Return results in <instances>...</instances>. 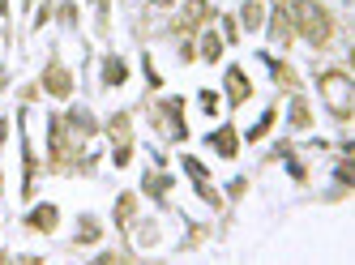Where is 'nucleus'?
Instances as JSON below:
<instances>
[{"label":"nucleus","instance_id":"f257e3e1","mask_svg":"<svg viewBox=\"0 0 355 265\" xmlns=\"http://www.w3.org/2000/svg\"><path fill=\"white\" fill-rule=\"evenodd\" d=\"M291 17H295L300 35L309 39V43H317V47L329 43V13H325L321 5H313V0H300V5H291Z\"/></svg>","mask_w":355,"mask_h":265},{"label":"nucleus","instance_id":"f03ea898","mask_svg":"<svg viewBox=\"0 0 355 265\" xmlns=\"http://www.w3.org/2000/svg\"><path fill=\"white\" fill-rule=\"evenodd\" d=\"M321 94H325V103H329V112H334V116H351V108H355L351 73H343V69L321 73Z\"/></svg>","mask_w":355,"mask_h":265},{"label":"nucleus","instance_id":"7ed1b4c3","mask_svg":"<svg viewBox=\"0 0 355 265\" xmlns=\"http://www.w3.org/2000/svg\"><path fill=\"white\" fill-rule=\"evenodd\" d=\"M227 94H232V103H244V99L252 94V86H248L244 69H227Z\"/></svg>","mask_w":355,"mask_h":265},{"label":"nucleus","instance_id":"20e7f679","mask_svg":"<svg viewBox=\"0 0 355 265\" xmlns=\"http://www.w3.org/2000/svg\"><path fill=\"white\" fill-rule=\"evenodd\" d=\"M43 86L52 90V94H69V90H73V77H69L64 69H47V77H43Z\"/></svg>","mask_w":355,"mask_h":265},{"label":"nucleus","instance_id":"39448f33","mask_svg":"<svg viewBox=\"0 0 355 265\" xmlns=\"http://www.w3.org/2000/svg\"><path fill=\"white\" fill-rule=\"evenodd\" d=\"M210 146H214L223 158H232V154H236V132H232V128H218L214 137H210Z\"/></svg>","mask_w":355,"mask_h":265},{"label":"nucleus","instance_id":"423d86ee","mask_svg":"<svg viewBox=\"0 0 355 265\" xmlns=\"http://www.w3.org/2000/svg\"><path fill=\"white\" fill-rule=\"evenodd\" d=\"M31 227H39V231H52V227H56V210H52V205H39L35 214H31Z\"/></svg>","mask_w":355,"mask_h":265},{"label":"nucleus","instance_id":"0eeeda50","mask_svg":"<svg viewBox=\"0 0 355 265\" xmlns=\"http://www.w3.org/2000/svg\"><path fill=\"white\" fill-rule=\"evenodd\" d=\"M261 13H266V0H248V5H244V26H248V31L261 26Z\"/></svg>","mask_w":355,"mask_h":265},{"label":"nucleus","instance_id":"6e6552de","mask_svg":"<svg viewBox=\"0 0 355 265\" xmlns=\"http://www.w3.org/2000/svg\"><path fill=\"white\" fill-rule=\"evenodd\" d=\"M103 77H107V82H112V86H120V82H124V77H129V73H124V60H116V56H112V60L103 65Z\"/></svg>","mask_w":355,"mask_h":265},{"label":"nucleus","instance_id":"1a4fd4ad","mask_svg":"<svg viewBox=\"0 0 355 265\" xmlns=\"http://www.w3.org/2000/svg\"><path fill=\"white\" fill-rule=\"evenodd\" d=\"M167 184H171L167 176H146V180H141V189H146V193H155V197H159V193H167Z\"/></svg>","mask_w":355,"mask_h":265},{"label":"nucleus","instance_id":"9d476101","mask_svg":"<svg viewBox=\"0 0 355 265\" xmlns=\"http://www.w3.org/2000/svg\"><path fill=\"white\" fill-rule=\"evenodd\" d=\"M201 56H206V60H218V56H223V43H218V35H206V43H201Z\"/></svg>","mask_w":355,"mask_h":265},{"label":"nucleus","instance_id":"9b49d317","mask_svg":"<svg viewBox=\"0 0 355 265\" xmlns=\"http://www.w3.org/2000/svg\"><path fill=\"white\" fill-rule=\"evenodd\" d=\"M201 103H206V108H201V112H210V116L218 112V94H214V90H201Z\"/></svg>","mask_w":355,"mask_h":265},{"label":"nucleus","instance_id":"f8f14e48","mask_svg":"<svg viewBox=\"0 0 355 265\" xmlns=\"http://www.w3.org/2000/svg\"><path fill=\"white\" fill-rule=\"evenodd\" d=\"M5 9H9V0H0V13H5Z\"/></svg>","mask_w":355,"mask_h":265},{"label":"nucleus","instance_id":"ddd939ff","mask_svg":"<svg viewBox=\"0 0 355 265\" xmlns=\"http://www.w3.org/2000/svg\"><path fill=\"white\" fill-rule=\"evenodd\" d=\"M159 5H171V0H159Z\"/></svg>","mask_w":355,"mask_h":265}]
</instances>
